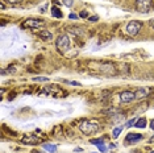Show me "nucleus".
I'll use <instances>...</instances> for the list:
<instances>
[{
  "mask_svg": "<svg viewBox=\"0 0 154 153\" xmlns=\"http://www.w3.org/2000/svg\"><path fill=\"white\" fill-rule=\"evenodd\" d=\"M150 128H152V130H154V120H152V123H150Z\"/></svg>",
  "mask_w": 154,
  "mask_h": 153,
  "instance_id": "393cba45",
  "label": "nucleus"
},
{
  "mask_svg": "<svg viewBox=\"0 0 154 153\" xmlns=\"http://www.w3.org/2000/svg\"><path fill=\"white\" fill-rule=\"evenodd\" d=\"M91 144H94V145H101V144H104V141L101 140V139H94V140H90Z\"/></svg>",
  "mask_w": 154,
  "mask_h": 153,
  "instance_id": "2eb2a0df",
  "label": "nucleus"
},
{
  "mask_svg": "<svg viewBox=\"0 0 154 153\" xmlns=\"http://www.w3.org/2000/svg\"><path fill=\"white\" fill-rule=\"evenodd\" d=\"M136 121H137V120H136V119H131V120H129V121H128V123H127V124H125V127H127V128H128V127H131V126H132V124H136Z\"/></svg>",
  "mask_w": 154,
  "mask_h": 153,
  "instance_id": "6ab92c4d",
  "label": "nucleus"
},
{
  "mask_svg": "<svg viewBox=\"0 0 154 153\" xmlns=\"http://www.w3.org/2000/svg\"><path fill=\"white\" fill-rule=\"evenodd\" d=\"M40 37L42 38V40H50L51 37H53V34H51L50 32H48V30H41L40 32Z\"/></svg>",
  "mask_w": 154,
  "mask_h": 153,
  "instance_id": "9b49d317",
  "label": "nucleus"
},
{
  "mask_svg": "<svg viewBox=\"0 0 154 153\" xmlns=\"http://www.w3.org/2000/svg\"><path fill=\"white\" fill-rule=\"evenodd\" d=\"M150 153H154V151H153V152H150Z\"/></svg>",
  "mask_w": 154,
  "mask_h": 153,
  "instance_id": "cd10ccee",
  "label": "nucleus"
},
{
  "mask_svg": "<svg viewBox=\"0 0 154 153\" xmlns=\"http://www.w3.org/2000/svg\"><path fill=\"white\" fill-rule=\"evenodd\" d=\"M4 3H9V4H21L23 0H3Z\"/></svg>",
  "mask_w": 154,
  "mask_h": 153,
  "instance_id": "dca6fc26",
  "label": "nucleus"
},
{
  "mask_svg": "<svg viewBox=\"0 0 154 153\" xmlns=\"http://www.w3.org/2000/svg\"><path fill=\"white\" fill-rule=\"evenodd\" d=\"M69 85H74V86H79V83L78 82H71V81H67Z\"/></svg>",
  "mask_w": 154,
  "mask_h": 153,
  "instance_id": "b1692460",
  "label": "nucleus"
},
{
  "mask_svg": "<svg viewBox=\"0 0 154 153\" xmlns=\"http://www.w3.org/2000/svg\"><path fill=\"white\" fill-rule=\"evenodd\" d=\"M120 99L122 103H131L133 100H136V96H134V92L132 91H124L120 94Z\"/></svg>",
  "mask_w": 154,
  "mask_h": 153,
  "instance_id": "0eeeda50",
  "label": "nucleus"
},
{
  "mask_svg": "<svg viewBox=\"0 0 154 153\" xmlns=\"http://www.w3.org/2000/svg\"><path fill=\"white\" fill-rule=\"evenodd\" d=\"M121 131H122V127L115 128V130H113V137H115V139H117V137H119V135L121 133Z\"/></svg>",
  "mask_w": 154,
  "mask_h": 153,
  "instance_id": "4468645a",
  "label": "nucleus"
},
{
  "mask_svg": "<svg viewBox=\"0 0 154 153\" xmlns=\"http://www.w3.org/2000/svg\"><path fill=\"white\" fill-rule=\"evenodd\" d=\"M97 148H99L100 152H107V147H106V145H103V144H101V145H97Z\"/></svg>",
  "mask_w": 154,
  "mask_h": 153,
  "instance_id": "412c9836",
  "label": "nucleus"
},
{
  "mask_svg": "<svg viewBox=\"0 0 154 153\" xmlns=\"http://www.w3.org/2000/svg\"><path fill=\"white\" fill-rule=\"evenodd\" d=\"M63 4L66 7H69V8H71V7L74 5V0H63Z\"/></svg>",
  "mask_w": 154,
  "mask_h": 153,
  "instance_id": "f3484780",
  "label": "nucleus"
},
{
  "mask_svg": "<svg viewBox=\"0 0 154 153\" xmlns=\"http://www.w3.org/2000/svg\"><path fill=\"white\" fill-rule=\"evenodd\" d=\"M150 141H152V142H154V136H152V137H150Z\"/></svg>",
  "mask_w": 154,
  "mask_h": 153,
  "instance_id": "a878e982",
  "label": "nucleus"
},
{
  "mask_svg": "<svg viewBox=\"0 0 154 153\" xmlns=\"http://www.w3.org/2000/svg\"><path fill=\"white\" fill-rule=\"evenodd\" d=\"M51 15H53L54 17H57V19H62V17H63V15H62V12L59 11V9H58L55 5L51 7Z\"/></svg>",
  "mask_w": 154,
  "mask_h": 153,
  "instance_id": "9d476101",
  "label": "nucleus"
},
{
  "mask_svg": "<svg viewBox=\"0 0 154 153\" xmlns=\"http://www.w3.org/2000/svg\"><path fill=\"white\" fill-rule=\"evenodd\" d=\"M79 17L80 19H88V12H86V11H82V12H79Z\"/></svg>",
  "mask_w": 154,
  "mask_h": 153,
  "instance_id": "a211bd4d",
  "label": "nucleus"
},
{
  "mask_svg": "<svg viewBox=\"0 0 154 153\" xmlns=\"http://www.w3.org/2000/svg\"><path fill=\"white\" fill-rule=\"evenodd\" d=\"M34 81L36 82H46V81H49V78H45V76H42V78H34Z\"/></svg>",
  "mask_w": 154,
  "mask_h": 153,
  "instance_id": "aec40b11",
  "label": "nucleus"
},
{
  "mask_svg": "<svg viewBox=\"0 0 154 153\" xmlns=\"http://www.w3.org/2000/svg\"><path fill=\"white\" fill-rule=\"evenodd\" d=\"M150 94V90L148 87H138L134 92V96H136V100H141V99H145Z\"/></svg>",
  "mask_w": 154,
  "mask_h": 153,
  "instance_id": "39448f33",
  "label": "nucleus"
},
{
  "mask_svg": "<svg viewBox=\"0 0 154 153\" xmlns=\"http://www.w3.org/2000/svg\"><path fill=\"white\" fill-rule=\"evenodd\" d=\"M55 45H57V49L61 52V53H66L70 49V40L66 34H61L57 41H55Z\"/></svg>",
  "mask_w": 154,
  "mask_h": 153,
  "instance_id": "f03ea898",
  "label": "nucleus"
},
{
  "mask_svg": "<svg viewBox=\"0 0 154 153\" xmlns=\"http://www.w3.org/2000/svg\"><path fill=\"white\" fill-rule=\"evenodd\" d=\"M152 0H136V9L141 13H146L152 9Z\"/></svg>",
  "mask_w": 154,
  "mask_h": 153,
  "instance_id": "7ed1b4c3",
  "label": "nucleus"
},
{
  "mask_svg": "<svg viewBox=\"0 0 154 153\" xmlns=\"http://www.w3.org/2000/svg\"><path fill=\"white\" fill-rule=\"evenodd\" d=\"M142 139V135L140 133H128L125 140H127V144H134V142L140 141Z\"/></svg>",
  "mask_w": 154,
  "mask_h": 153,
  "instance_id": "6e6552de",
  "label": "nucleus"
},
{
  "mask_svg": "<svg viewBox=\"0 0 154 153\" xmlns=\"http://www.w3.org/2000/svg\"><path fill=\"white\" fill-rule=\"evenodd\" d=\"M88 20H90V21H97V20H99V17H97V16H90Z\"/></svg>",
  "mask_w": 154,
  "mask_h": 153,
  "instance_id": "4be33fe9",
  "label": "nucleus"
},
{
  "mask_svg": "<svg viewBox=\"0 0 154 153\" xmlns=\"http://www.w3.org/2000/svg\"><path fill=\"white\" fill-rule=\"evenodd\" d=\"M141 27H142V23L138 21V20H133L127 25V32L128 34H131V36H137L140 33V30H141Z\"/></svg>",
  "mask_w": 154,
  "mask_h": 153,
  "instance_id": "20e7f679",
  "label": "nucleus"
},
{
  "mask_svg": "<svg viewBox=\"0 0 154 153\" xmlns=\"http://www.w3.org/2000/svg\"><path fill=\"white\" fill-rule=\"evenodd\" d=\"M44 149H46L48 152H51V153L57 152V147H55V145H50V144H45L44 145Z\"/></svg>",
  "mask_w": 154,
  "mask_h": 153,
  "instance_id": "ddd939ff",
  "label": "nucleus"
},
{
  "mask_svg": "<svg viewBox=\"0 0 154 153\" xmlns=\"http://www.w3.org/2000/svg\"><path fill=\"white\" fill-rule=\"evenodd\" d=\"M146 124H148V121H146L145 117H140V119L136 121L134 127H136V128H145V127H146Z\"/></svg>",
  "mask_w": 154,
  "mask_h": 153,
  "instance_id": "1a4fd4ad",
  "label": "nucleus"
},
{
  "mask_svg": "<svg viewBox=\"0 0 154 153\" xmlns=\"http://www.w3.org/2000/svg\"><path fill=\"white\" fill-rule=\"evenodd\" d=\"M69 32H71V33H74L76 34V36H83L85 34V30L83 29H79V28H69Z\"/></svg>",
  "mask_w": 154,
  "mask_h": 153,
  "instance_id": "f8f14e48",
  "label": "nucleus"
},
{
  "mask_svg": "<svg viewBox=\"0 0 154 153\" xmlns=\"http://www.w3.org/2000/svg\"><path fill=\"white\" fill-rule=\"evenodd\" d=\"M152 24H153V28H154V20H153V21H152Z\"/></svg>",
  "mask_w": 154,
  "mask_h": 153,
  "instance_id": "bb28decb",
  "label": "nucleus"
},
{
  "mask_svg": "<svg viewBox=\"0 0 154 153\" xmlns=\"http://www.w3.org/2000/svg\"><path fill=\"white\" fill-rule=\"evenodd\" d=\"M69 19L76 20V19H78V16H76V15H75V13H70V15H69Z\"/></svg>",
  "mask_w": 154,
  "mask_h": 153,
  "instance_id": "5701e85b",
  "label": "nucleus"
},
{
  "mask_svg": "<svg viewBox=\"0 0 154 153\" xmlns=\"http://www.w3.org/2000/svg\"><path fill=\"white\" fill-rule=\"evenodd\" d=\"M79 130L85 135H92L96 131H99V124H97V121H94V120H85L80 124Z\"/></svg>",
  "mask_w": 154,
  "mask_h": 153,
  "instance_id": "f257e3e1",
  "label": "nucleus"
},
{
  "mask_svg": "<svg viewBox=\"0 0 154 153\" xmlns=\"http://www.w3.org/2000/svg\"><path fill=\"white\" fill-rule=\"evenodd\" d=\"M42 25V20L40 19H28L24 21V28H40Z\"/></svg>",
  "mask_w": 154,
  "mask_h": 153,
  "instance_id": "423d86ee",
  "label": "nucleus"
}]
</instances>
